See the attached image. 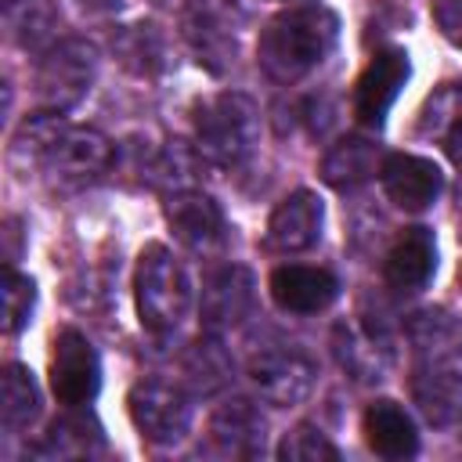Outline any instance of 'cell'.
<instances>
[{"mask_svg": "<svg viewBox=\"0 0 462 462\" xmlns=\"http://www.w3.org/2000/svg\"><path fill=\"white\" fill-rule=\"evenodd\" d=\"M166 220H170L173 235L195 253H213L224 245V235H227L224 213L209 195H202L195 188L166 195Z\"/></svg>", "mask_w": 462, "mask_h": 462, "instance_id": "cell-11", "label": "cell"}, {"mask_svg": "<svg viewBox=\"0 0 462 462\" xmlns=\"http://www.w3.org/2000/svg\"><path fill=\"white\" fill-rule=\"evenodd\" d=\"M458 282H462V271H458Z\"/></svg>", "mask_w": 462, "mask_h": 462, "instance_id": "cell-30", "label": "cell"}, {"mask_svg": "<svg viewBox=\"0 0 462 462\" xmlns=\"http://www.w3.org/2000/svg\"><path fill=\"white\" fill-rule=\"evenodd\" d=\"M195 148L213 166H242L260 141V108L249 94L220 90L195 105Z\"/></svg>", "mask_w": 462, "mask_h": 462, "instance_id": "cell-2", "label": "cell"}, {"mask_svg": "<svg viewBox=\"0 0 462 462\" xmlns=\"http://www.w3.org/2000/svg\"><path fill=\"white\" fill-rule=\"evenodd\" d=\"M61 112H40L25 123L18 148H29L58 177H94L112 162V141L94 126H72Z\"/></svg>", "mask_w": 462, "mask_h": 462, "instance_id": "cell-3", "label": "cell"}, {"mask_svg": "<svg viewBox=\"0 0 462 462\" xmlns=\"http://www.w3.org/2000/svg\"><path fill=\"white\" fill-rule=\"evenodd\" d=\"M375 166H383L375 144L368 137H346L321 159V180L332 188H357L375 173Z\"/></svg>", "mask_w": 462, "mask_h": 462, "instance_id": "cell-22", "label": "cell"}, {"mask_svg": "<svg viewBox=\"0 0 462 462\" xmlns=\"http://www.w3.org/2000/svg\"><path fill=\"white\" fill-rule=\"evenodd\" d=\"M263 415L253 401H227L209 415V440L224 451V455H238V458H253L263 451Z\"/></svg>", "mask_w": 462, "mask_h": 462, "instance_id": "cell-16", "label": "cell"}, {"mask_svg": "<svg viewBox=\"0 0 462 462\" xmlns=\"http://www.w3.org/2000/svg\"><path fill=\"white\" fill-rule=\"evenodd\" d=\"M361 430H365L368 448L375 455H383V458H408V455L419 451L415 422L397 401H372L365 408Z\"/></svg>", "mask_w": 462, "mask_h": 462, "instance_id": "cell-17", "label": "cell"}, {"mask_svg": "<svg viewBox=\"0 0 462 462\" xmlns=\"http://www.w3.org/2000/svg\"><path fill=\"white\" fill-rule=\"evenodd\" d=\"M321 224H325V206L314 191L300 188L292 195H285L271 220H267V245L274 253H303L310 245H318L321 238Z\"/></svg>", "mask_w": 462, "mask_h": 462, "instance_id": "cell-12", "label": "cell"}, {"mask_svg": "<svg viewBox=\"0 0 462 462\" xmlns=\"http://www.w3.org/2000/svg\"><path fill=\"white\" fill-rule=\"evenodd\" d=\"M97 51L83 40H61L47 51L36 69V105L40 112H65L72 108L94 83Z\"/></svg>", "mask_w": 462, "mask_h": 462, "instance_id": "cell-5", "label": "cell"}, {"mask_svg": "<svg viewBox=\"0 0 462 462\" xmlns=\"http://www.w3.org/2000/svg\"><path fill=\"white\" fill-rule=\"evenodd\" d=\"M90 444H101V430L94 422H87V419H61V422L51 426V433H47L40 451L65 458V455H90Z\"/></svg>", "mask_w": 462, "mask_h": 462, "instance_id": "cell-26", "label": "cell"}, {"mask_svg": "<svg viewBox=\"0 0 462 462\" xmlns=\"http://www.w3.org/2000/svg\"><path fill=\"white\" fill-rule=\"evenodd\" d=\"M134 296H137L141 325L152 336L177 332L191 307V282L184 263L159 242L144 245L134 271Z\"/></svg>", "mask_w": 462, "mask_h": 462, "instance_id": "cell-4", "label": "cell"}, {"mask_svg": "<svg viewBox=\"0 0 462 462\" xmlns=\"http://www.w3.org/2000/svg\"><path fill=\"white\" fill-rule=\"evenodd\" d=\"M379 177H383V188L386 195L401 206V209H426L437 202V195L444 191V173L433 159L426 155H411V152H393L383 159L379 166Z\"/></svg>", "mask_w": 462, "mask_h": 462, "instance_id": "cell-10", "label": "cell"}, {"mask_svg": "<svg viewBox=\"0 0 462 462\" xmlns=\"http://www.w3.org/2000/svg\"><path fill=\"white\" fill-rule=\"evenodd\" d=\"M199 310H202V325L209 332L235 328L253 310V274L242 263H227V267L213 271L202 282Z\"/></svg>", "mask_w": 462, "mask_h": 462, "instance_id": "cell-13", "label": "cell"}, {"mask_svg": "<svg viewBox=\"0 0 462 462\" xmlns=\"http://www.w3.org/2000/svg\"><path fill=\"white\" fill-rule=\"evenodd\" d=\"M130 422L152 444H177L191 426V401L162 379H137L126 397Z\"/></svg>", "mask_w": 462, "mask_h": 462, "instance_id": "cell-6", "label": "cell"}, {"mask_svg": "<svg viewBox=\"0 0 462 462\" xmlns=\"http://www.w3.org/2000/svg\"><path fill=\"white\" fill-rule=\"evenodd\" d=\"M40 411V390L32 383V372H25L22 365H7L4 368V426L7 430H25Z\"/></svg>", "mask_w": 462, "mask_h": 462, "instance_id": "cell-23", "label": "cell"}, {"mask_svg": "<svg viewBox=\"0 0 462 462\" xmlns=\"http://www.w3.org/2000/svg\"><path fill=\"white\" fill-rule=\"evenodd\" d=\"M336 354L343 361V368L354 375V379H383L386 365H390V350L386 343L365 328V325H339L336 328Z\"/></svg>", "mask_w": 462, "mask_h": 462, "instance_id": "cell-21", "label": "cell"}, {"mask_svg": "<svg viewBox=\"0 0 462 462\" xmlns=\"http://www.w3.org/2000/svg\"><path fill=\"white\" fill-rule=\"evenodd\" d=\"M314 365L296 350H263L249 361V379L256 393L278 408L300 404L314 386Z\"/></svg>", "mask_w": 462, "mask_h": 462, "instance_id": "cell-9", "label": "cell"}, {"mask_svg": "<svg viewBox=\"0 0 462 462\" xmlns=\"http://www.w3.org/2000/svg\"><path fill=\"white\" fill-rule=\"evenodd\" d=\"M419 130L426 137H448V141L462 134V87L458 83H440V90L426 97Z\"/></svg>", "mask_w": 462, "mask_h": 462, "instance_id": "cell-24", "label": "cell"}, {"mask_svg": "<svg viewBox=\"0 0 462 462\" xmlns=\"http://www.w3.org/2000/svg\"><path fill=\"white\" fill-rule=\"evenodd\" d=\"M339 18L321 4L289 7L260 29L256 61L274 83H296L310 76L336 47Z\"/></svg>", "mask_w": 462, "mask_h": 462, "instance_id": "cell-1", "label": "cell"}, {"mask_svg": "<svg viewBox=\"0 0 462 462\" xmlns=\"http://www.w3.org/2000/svg\"><path fill=\"white\" fill-rule=\"evenodd\" d=\"M408 76H411V61H408V54L401 47L379 51L365 65V72L357 76V83H354V116L365 126H375L379 130L383 119H386V112H390V105L397 101L401 87L408 83Z\"/></svg>", "mask_w": 462, "mask_h": 462, "instance_id": "cell-8", "label": "cell"}, {"mask_svg": "<svg viewBox=\"0 0 462 462\" xmlns=\"http://www.w3.org/2000/svg\"><path fill=\"white\" fill-rule=\"evenodd\" d=\"M180 25H184V40L199 54V65H206L209 72H227L235 65V32L213 11L195 7L184 14Z\"/></svg>", "mask_w": 462, "mask_h": 462, "instance_id": "cell-20", "label": "cell"}, {"mask_svg": "<svg viewBox=\"0 0 462 462\" xmlns=\"http://www.w3.org/2000/svg\"><path fill=\"white\" fill-rule=\"evenodd\" d=\"M271 296L282 310L292 314H318L339 296V282L325 267L310 263H282L271 271Z\"/></svg>", "mask_w": 462, "mask_h": 462, "instance_id": "cell-14", "label": "cell"}, {"mask_svg": "<svg viewBox=\"0 0 462 462\" xmlns=\"http://www.w3.org/2000/svg\"><path fill=\"white\" fill-rule=\"evenodd\" d=\"M411 397L433 426H448L462 415V372L448 368V365H430V368L415 372Z\"/></svg>", "mask_w": 462, "mask_h": 462, "instance_id": "cell-18", "label": "cell"}, {"mask_svg": "<svg viewBox=\"0 0 462 462\" xmlns=\"http://www.w3.org/2000/svg\"><path fill=\"white\" fill-rule=\"evenodd\" d=\"M32 303H36L32 278L29 274H18L14 267H7V278H4V328H7V336H14L29 321Z\"/></svg>", "mask_w": 462, "mask_h": 462, "instance_id": "cell-27", "label": "cell"}, {"mask_svg": "<svg viewBox=\"0 0 462 462\" xmlns=\"http://www.w3.org/2000/svg\"><path fill=\"white\" fill-rule=\"evenodd\" d=\"M51 390H54V397L65 408H83L101 390V361H97V350L76 328H61L54 336V350H51Z\"/></svg>", "mask_w": 462, "mask_h": 462, "instance_id": "cell-7", "label": "cell"}, {"mask_svg": "<svg viewBox=\"0 0 462 462\" xmlns=\"http://www.w3.org/2000/svg\"><path fill=\"white\" fill-rule=\"evenodd\" d=\"M437 271V238L430 227H404L386 253L383 274L397 292H419Z\"/></svg>", "mask_w": 462, "mask_h": 462, "instance_id": "cell-15", "label": "cell"}, {"mask_svg": "<svg viewBox=\"0 0 462 462\" xmlns=\"http://www.w3.org/2000/svg\"><path fill=\"white\" fill-rule=\"evenodd\" d=\"M184 368H188V375H191L202 390H217L220 383H227V372H231L224 350H220L213 339L195 343L191 354H188V361H184Z\"/></svg>", "mask_w": 462, "mask_h": 462, "instance_id": "cell-28", "label": "cell"}, {"mask_svg": "<svg viewBox=\"0 0 462 462\" xmlns=\"http://www.w3.org/2000/svg\"><path fill=\"white\" fill-rule=\"evenodd\" d=\"M112 47L119 54V61L134 72V76H159L170 69V40L155 22H134L123 25L112 36Z\"/></svg>", "mask_w": 462, "mask_h": 462, "instance_id": "cell-19", "label": "cell"}, {"mask_svg": "<svg viewBox=\"0 0 462 462\" xmlns=\"http://www.w3.org/2000/svg\"><path fill=\"white\" fill-rule=\"evenodd\" d=\"M433 22L444 32V40L462 47V0H437L433 4Z\"/></svg>", "mask_w": 462, "mask_h": 462, "instance_id": "cell-29", "label": "cell"}, {"mask_svg": "<svg viewBox=\"0 0 462 462\" xmlns=\"http://www.w3.org/2000/svg\"><path fill=\"white\" fill-rule=\"evenodd\" d=\"M278 458H285V462H336L339 451H336V444H332L318 426L300 422L296 430H289V433L282 437Z\"/></svg>", "mask_w": 462, "mask_h": 462, "instance_id": "cell-25", "label": "cell"}]
</instances>
